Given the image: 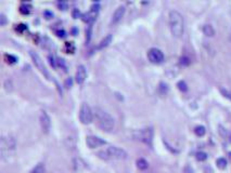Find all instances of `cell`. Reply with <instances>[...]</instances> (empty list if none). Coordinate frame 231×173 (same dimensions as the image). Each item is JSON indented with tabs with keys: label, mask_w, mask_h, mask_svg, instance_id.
I'll return each mask as SVG.
<instances>
[{
	"label": "cell",
	"mask_w": 231,
	"mask_h": 173,
	"mask_svg": "<svg viewBox=\"0 0 231 173\" xmlns=\"http://www.w3.org/2000/svg\"><path fill=\"white\" fill-rule=\"evenodd\" d=\"M220 92L222 93V95H225L227 99H229V100H231V92L230 91H228L227 89H225V88H220Z\"/></svg>",
	"instance_id": "obj_23"
},
{
	"label": "cell",
	"mask_w": 231,
	"mask_h": 173,
	"mask_svg": "<svg viewBox=\"0 0 231 173\" xmlns=\"http://www.w3.org/2000/svg\"><path fill=\"white\" fill-rule=\"evenodd\" d=\"M169 27H171V34L180 38L183 35V30H185V21L182 15L176 10H171L169 12Z\"/></svg>",
	"instance_id": "obj_2"
},
{
	"label": "cell",
	"mask_w": 231,
	"mask_h": 173,
	"mask_svg": "<svg viewBox=\"0 0 231 173\" xmlns=\"http://www.w3.org/2000/svg\"><path fill=\"white\" fill-rule=\"evenodd\" d=\"M79 120L82 124H89L93 120V112L87 103H82L79 109Z\"/></svg>",
	"instance_id": "obj_5"
},
{
	"label": "cell",
	"mask_w": 231,
	"mask_h": 173,
	"mask_svg": "<svg viewBox=\"0 0 231 173\" xmlns=\"http://www.w3.org/2000/svg\"><path fill=\"white\" fill-rule=\"evenodd\" d=\"M194 132L198 136H204L205 133H206V129L203 127V126H198V127L194 129Z\"/></svg>",
	"instance_id": "obj_17"
},
{
	"label": "cell",
	"mask_w": 231,
	"mask_h": 173,
	"mask_svg": "<svg viewBox=\"0 0 231 173\" xmlns=\"http://www.w3.org/2000/svg\"><path fill=\"white\" fill-rule=\"evenodd\" d=\"M183 173H193V170L190 166H186L185 170H183Z\"/></svg>",
	"instance_id": "obj_26"
},
{
	"label": "cell",
	"mask_w": 231,
	"mask_h": 173,
	"mask_svg": "<svg viewBox=\"0 0 231 173\" xmlns=\"http://www.w3.org/2000/svg\"><path fill=\"white\" fill-rule=\"evenodd\" d=\"M98 156L102 159L107 160H122L127 158V153L123 148L116 147V146H109L107 148L98 152Z\"/></svg>",
	"instance_id": "obj_4"
},
{
	"label": "cell",
	"mask_w": 231,
	"mask_h": 173,
	"mask_svg": "<svg viewBox=\"0 0 231 173\" xmlns=\"http://www.w3.org/2000/svg\"><path fill=\"white\" fill-rule=\"evenodd\" d=\"M111 40H112V35H109L107 36H105L101 41H100V43H99V46H98V48L99 49H103V48H105V47H107L109 46V43H111Z\"/></svg>",
	"instance_id": "obj_15"
},
{
	"label": "cell",
	"mask_w": 231,
	"mask_h": 173,
	"mask_svg": "<svg viewBox=\"0 0 231 173\" xmlns=\"http://www.w3.org/2000/svg\"><path fill=\"white\" fill-rule=\"evenodd\" d=\"M125 11H126V9H125L124 6H119L116 10L114 11L113 16H112V22H111V23H112L113 25L118 24V23L121 22L122 18H123V16H124Z\"/></svg>",
	"instance_id": "obj_11"
},
{
	"label": "cell",
	"mask_w": 231,
	"mask_h": 173,
	"mask_svg": "<svg viewBox=\"0 0 231 173\" xmlns=\"http://www.w3.org/2000/svg\"><path fill=\"white\" fill-rule=\"evenodd\" d=\"M229 158H230V160H231V152L229 153Z\"/></svg>",
	"instance_id": "obj_29"
},
{
	"label": "cell",
	"mask_w": 231,
	"mask_h": 173,
	"mask_svg": "<svg viewBox=\"0 0 231 173\" xmlns=\"http://www.w3.org/2000/svg\"><path fill=\"white\" fill-rule=\"evenodd\" d=\"M40 127L45 133H48L51 128V119L46 112H41L40 114Z\"/></svg>",
	"instance_id": "obj_10"
},
{
	"label": "cell",
	"mask_w": 231,
	"mask_h": 173,
	"mask_svg": "<svg viewBox=\"0 0 231 173\" xmlns=\"http://www.w3.org/2000/svg\"><path fill=\"white\" fill-rule=\"evenodd\" d=\"M16 148V141L10 134L2 135L0 138V156L2 160H8Z\"/></svg>",
	"instance_id": "obj_3"
},
{
	"label": "cell",
	"mask_w": 231,
	"mask_h": 173,
	"mask_svg": "<svg viewBox=\"0 0 231 173\" xmlns=\"http://www.w3.org/2000/svg\"><path fill=\"white\" fill-rule=\"evenodd\" d=\"M137 166H138V168L140 170H146V168H148V162H146V159H143V158H140V159H138L137 160Z\"/></svg>",
	"instance_id": "obj_16"
},
{
	"label": "cell",
	"mask_w": 231,
	"mask_h": 173,
	"mask_svg": "<svg viewBox=\"0 0 231 173\" xmlns=\"http://www.w3.org/2000/svg\"><path fill=\"white\" fill-rule=\"evenodd\" d=\"M29 55H31L33 62H34V64L36 65V67L39 69L40 73H41L47 79H50V78H51L50 77V74L48 73V71H47V68H46V66H45V64H43V61L41 60V57H40L37 53L33 52V51H29Z\"/></svg>",
	"instance_id": "obj_7"
},
{
	"label": "cell",
	"mask_w": 231,
	"mask_h": 173,
	"mask_svg": "<svg viewBox=\"0 0 231 173\" xmlns=\"http://www.w3.org/2000/svg\"><path fill=\"white\" fill-rule=\"evenodd\" d=\"M216 163L217 166H218V168H220V169H225L227 167V160L225 158H218Z\"/></svg>",
	"instance_id": "obj_19"
},
{
	"label": "cell",
	"mask_w": 231,
	"mask_h": 173,
	"mask_svg": "<svg viewBox=\"0 0 231 173\" xmlns=\"http://www.w3.org/2000/svg\"><path fill=\"white\" fill-rule=\"evenodd\" d=\"M86 144L89 148H98L100 146L105 145V141H103L102 138H98V136L90 135V136H87V138H86Z\"/></svg>",
	"instance_id": "obj_9"
},
{
	"label": "cell",
	"mask_w": 231,
	"mask_h": 173,
	"mask_svg": "<svg viewBox=\"0 0 231 173\" xmlns=\"http://www.w3.org/2000/svg\"><path fill=\"white\" fill-rule=\"evenodd\" d=\"M203 32L207 36V37H213L215 35V29L213 28V26L210 24H206L203 26Z\"/></svg>",
	"instance_id": "obj_14"
},
{
	"label": "cell",
	"mask_w": 231,
	"mask_h": 173,
	"mask_svg": "<svg viewBox=\"0 0 231 173\" xmlns=\"http://www.w3.org/2000/svg\"><path fill=\"white\" fill-rule=\"evenodd\" d=\"M7 24V18H6V15L4 13H1L0 14V25L1 26H4V25Z\"/></svg>",
	"instance_id": "obj_24"
},
{
	"label": "cell",
	"mask_w": 231,
	"mask_h": 173,
	"mask_svg": "<svg viewBox=\"0 0 231 173\" xmlns=\"http://www.w3.org/2000/svg\"><path fill=\"white\" fill-rule=\"evenodd\" d=\"M148 57L152 63L160 64L164 61V54L160 49L156 48H151L148 51Z\"/></svg>",
	"instance_id": "obj_8"
},
{
	"label": "cell",
	"mask_w": 231,
	"mask_h": 173,
	"mask_svg": "<svg viewBox=\"0 0 231 173\" xmlns=\"http://www.w3.org/2000/svg\"><path fill=\"white\" fill-rule=\"evenodd\" d=\"M180 63H181L182 65H189V64H190V60H189L188 57H181V59H180Z\"/></svg>",
	"instance_id": "obj_25"
},
{
	"label": "cell",
	"mask_w": 231,
	"mask_h": 173,
	"mask_svg": "<svg viewBox=\"0 0 231 173\" xmlns=\"http://www.w3.org/2000/svg\"><path fill=\"white\" fill-rule=\"evenodd\" d=\"M31 173H45V166H43V163L37 165V166L32 170V172Z\"/></svg>",
	"instance_id": "obj_18"
},
{
	"label": "cell",
	"mask_w": 231,
	"mask_h": 173,
	"mask_svg": "<svg viewBox=\"0 0 231 173\" xmlns=\"http://www.w3.org/2000/svg\"><path fill=\"white\" fill-rule=\"evenodd\" d=\"M134 138H135L136 140H138V141L143 142V143H146V145L151 146V145H152V140H153V130L151 128H149V129H143V130H139L134 134Z\"/></svg>",
	"instance_id": "obj_6"
},
{
	"label": "cell",
	"mask_w": 231,
	"mask_h": 173,
	"mask_svg": "<svg viewBox=\"0 0 231 173\" xmlns=\"http://www.w3.org/2000/svg\"><path fill=\"white\" fill-rule=\"evenodd\" d=\"M177 85H178V89L180 90V91H182V92H186L187 90H188V87H187V83H186L185 81H179L177 83Z\"/></svg>",
	"instance_id": "obj_22"
},
{
	"label": "cell",
	"mask_w": 231,
	"mask_h": 173,
	"mask_svg": "<svg viewBox=\"0 0 231 173\" xmlns=\"http://www.w3.org/2000/svg\"><path fill=\"white\" fill-rule=\"evenodd\" d=\"M196 159H198L199 161H204V160H206L207 159V155L204 152H199L196 154Z\"/></svg>",
	"instance_id": "obj_21"
},
{
	"label": "cell",
	"mask_w": 231,
	"mask_h": 173,
	"mask_svg": "<svg viewBox=\"0 0 231 173\" xmlns=\"http://www.w3.org/2000/svg\"><path fill=\"white\" fill-rule=\"evenodd\" d=\"M93 118L96 120L97 124L100 129H102L104 131H111L113 130L114 126H115V120L114 118L111 116L110 114L107 113L104 109H102L101 107H93Z\"/></svg>",
	"instance_id": "obj_1"
},
{
	"label": "cell",
	"mask_w": 231,
	"mask_h": 173,
	"mask_svg": "<svg viewBox=\"0 0 231 173\" xmlns=\"http://www.w3.org/2000/svg\"><path fill=\"white\" fill-rule=\"evenodd\" d=\"M219 132H220V134L222 135V136H226V135H227V131H226V129L222 127H219Z\"/></svg>",
	"instance_id": "obj_27"
},
{
	"label": "cell",
	"mask_w": 231,
	"mask_h": 173,
	"mask_svg": "<svg viewBox=\"0 0 231 173\" xmlns=\"http://www.w3.org/2000/svg\"><path fill=\"white\" fill-rule=\"evenodd\" d=\"M86 77H87V71L84 65H79L77 67V71H76V76H75V80L78 85H82V82L85 81Z\"/></svg>",
	"instance_id": "obj_13"
},
{
	"label": "cell",
	"mask_w": 231,
	"mask_h": 173,
	"mask_svg": "<svg viewBox=\"0 0 231 173\" xmlns=\"http://www.w3.org/2000/svg\"><path fill=\"white\" fill-rule=\"evenodd\" d=\"M59 7L63 8V10H65V9H66V7H68V4H59Z\"/></svg>",
	"instance_id": "obj_28"
},
{
	"label": "cell",
	"mask_w": 231,
	"mask_h": 173,
	"mask_svg": "<svg viewBox=\"0 0 231 173\" xmlns=\"http://www.w3.org/2000/svg\"><path fill=\"white\" fill-rule=\"evenodd\" d=\"M29 11H31V6H28V4H22L20 7V12L23 14H27V13H29Z\"/></svg>",
	"instance_id": "obj_20"
},
{
	"label": "cell",
	"mask_w": 231,
	"mask_h": 173,
	"mask_svg": "<svg viewBox=\"0 0 231 173\" xmlns=\"http://www.w3.org/2000/svg\"><path fill=\"white\" fill-rule=\"evenodd\" d=\"M230 141H231V136H230Z\"/></svg>",
	"instance_id": "obj_30"
},
{
	"label": "cell",
	"mask_w": 231,
	"mask_h": 173,
	"mask_svg": "<svg viewBox=\"0 0 231 173\" xmlns=\"http://www.w3.org/2000/svg\"><path fill=\"white\" fill-rule=\"evenodd\" d=\"M99 6L97 4V6H93V7H91V9H90V11H89L88 13H86L85 15H84V21L87 22V23H89V24H91L95 20H96L97 18V14H98V11H99Z\"/></svg>",
	"instance_id": "obj_12"
}]
</instances>
